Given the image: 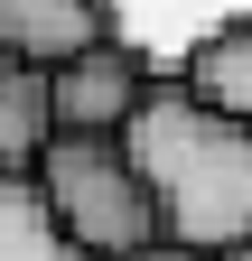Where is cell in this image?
<instances>
[{"instance_id": "1", "label": "cell", "mask_w": 252, "mask_h": 261, "mask_svg": "<svg viewBox=\"0 0 252 261\" xmlns=\"http://www.w3.org/2000/svg\"><path fill=\"white\" fill-rule=\"evenodd\" d=\"M112 140L140 168L168 243L224 261L252 233V121H234V112L196 103L187 84H159V75H149V93L121 112Z\"/></svg>"}, {"instance_id": "2", "label": "cell", "mask_w": 252, "mask_h": 261, "mask_svg": "<svg viewBox=\"0 0 252 261\" xmlns=\"http://www.w3.org/2000/svg\"><path fill=\"white\" fill-rule=\"evenodd\" d=\"M28 177H38L47 215L66 224V243L84 261H121L140 243H159V205H149V187L121 159L112 130H47L38 159H28Z\"/></svg>"}, {"instance_id": "3", "label": "cell", "mask_w": 252, "mask_h": 261, "mask_svg": "<svg viewBox=\"0 0 252 261\" xmlns=\"http://www.w3.org/2000/svg\"><path fill=\"white\" fill-rule=\"evenodd\" d=\"M140 93H149V56L131 38H93V47H75V56L47 65L56 130H121V112H131Z\"/></svg>"}, {"instance_id": "4", "label": "cell", "mask_w": 252, "mask_h": 261, "mask_svg": "<svg viewBox=\"0 0 252 261\" xmlns=\"http://www.w3.org/2000/svg\"><path fill=\"white\" fill-rule=\"evenodd\" d=\"M93 38H112V0H0V56L56 65Z\"/></svg>"}, {"instance_id": "5", "label": "cell", "mask_w": 252, "mask_h": 261, "mask_svg": "<svg viewBox=\"0 0 252 261\" xmlns=\"http://www.w3.org/2000/svg\"><path fill=\"white\" fill-rule=\"evenodd\" d=\"M178 84L196 93V103H215V112L252 121V19H224V28H206V38L178 56Z\"/></svg>"}, {"instance_id": "6", "label": "cell", "mask_w": 252, "mask_h": 261, "mask_svg": "<svg viewBox=\"0 0 252 261\" xmlns=\"http://www.w3.org/2000/svg\"><path fill=\"white\" fill-rule=\"evenodd\" d=\"M0 261H84L66 243V224L47 215V196L28 168H0Z\"/></svg>"}, {"instance_id": "7", "label": "cell", "mask_w": 252, "mask_h": 261, "mask_svg": "<svg viewBox=\"0 0 252 261\" xmlns=\"http://www.w3.org/2000/svg\"><path fill=\"white\" fill-rule=\"evenodd\" d=\"M47 130H56V112H47V65L0 56V168H28Z\"/></svg>"}, {"instance_id": "8", "label": "cell", "mask_w": 252, "mask_h": 261, "mask_svg": "<svg viewBox=\"0 0 252 261\" xmlns=\"http://www.w3.org/2000/svg\"><path fill=\"white\" fill-rule=\"evenodd\" d=\"M121 261H215V252H187V243L159 233V243H140V252H121Z\"/></svg>"}, {"instance_id": "9", "label": "cell", "mask_w": 252, "mask_h": 261, "mask_svg": "<svg viewBox=\"0 0 252 261\" xmlns=\"http://www.w3.org/2000/svg\"><path fill=\"white\" fill-rule=\"evenodd\" d=\"M224 261H252V233H243V243H234V252H224Z\"/></svg>"}]
</instances>
